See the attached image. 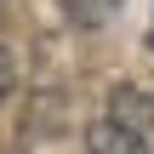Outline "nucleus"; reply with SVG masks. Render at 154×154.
<instances>
[{
  "mask_svg": "<svg viewBox=\"0 0 154 154\" xmlns=\"http://www.w3.org/2000/svg\"><path fill=\"white\" fill-rule=\"evenodd\" d=\"M109 126H120L126 137H137V143H149L154 137V97H143L137 86H120L114 97H109V114H103Z\"/></svg>",
  "mask_w": 154,
  "mask_h": 154,
  "instance_id": "nucleus-1",
  "label": "nucleus"
},
{
  "mask_svg": "<svg viewBox=\"0 0 154 154\" xmlns=\"http://www.w3.org/2000/svg\"><path fill=\"white\" fill-rule=\"evenodd\" d=\"M86 154H149V143L126 137V131L109 126V120H91V126H86Z\"/></svg>",
  "mask_w": 154,
  "mask_h": 154,
  "instance_id": "nucleus-2",
  "label": "nucleus"
},
{
  "mask_svg": "<svg viewBox=\"0 0 154 154\" xmlns=\"http://www.w3.org/2000/svg\"><path fill=\"white\" fill-rule=\"evenodd\" d=\"M120 6H126V0H57V11H63L69 23H80V29H103Z\"/></svg>",
  "mask_w": 154,
  "mask_h": 154,
  "instance_id": "nucleus-3",
  "label": "nucleus"
},
{
  "mask_svg": "<svg viewBox=\"0 0 154 154\" xmlns=\"http://www.w3.org/2000/svg\"><path fill=\"white\" fill-rule=\"evenodd\" d=\"M11 86H17V69H11V51L0 46V103L11 97Z\"/></svg>",
  "mask_w": 154,
  "mask_h": 154,
  "instance_id": "nucleus-4",
  "label": "nucleus"
},
{
  "mask_svg": "<svg viewBox=\"0 0 154 154\" xmlns=\"http://www.w3.org/2000/svg\"><path fill=\"white\" fill-rule=\"evenodd\" d=\"M149 46H154V29H149Z\"/></svg>",
  "mask_w": 154,
  "mask_h": 154,
  "instance_id": "nucleus-5",
  "label": "nucleus"
}]
</instances>
